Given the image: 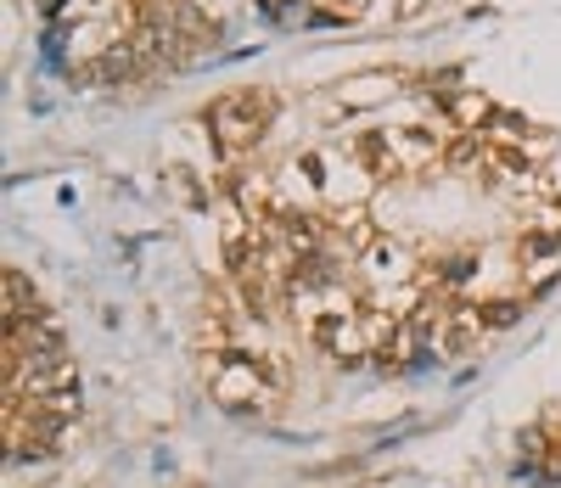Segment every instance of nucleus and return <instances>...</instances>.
<instances>
[]
</instances>
